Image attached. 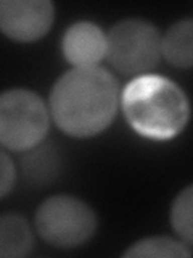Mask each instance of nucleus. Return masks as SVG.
Listing matches in <instances>:
<instances>
[{
	"label": "nucleus",
	"mask_w": 193,
	"mask_h": 258,
	"mask_svg": "<svg viewBox=\"0 0 193 258\" xmlns=\"http://www.w3.org/2000/svg\"><path fill=\"white\" fill-rule=\"evenodd\" d=\"M118 81L105 68H72L53 84L48 111L63 133L92 137L103 133L116 116Z\"/></svg>",
	"instance_id": "nucleus-1"
},
{
	"label": "nucleus",
	"mask_w": 193,
	"mask_h": 258,
	"mask_svg": "<svg viewBox=\"0 0 193 258\" xmlns=\"http://www.w3.org/2000/svg\"><path fill=\"white\" fill-rule=\"evenodd\" d=\"M121 103L134 131L153 141H169L180 134L190 116L182 87L164 76H135L124 87Z\"/></svg>",
	"instance_id": "nucleus-2"
},
{
	"label": "nucleus",
	"mask_w": 193,
	"mask_h": 258,
	"mask_svg": "<svg viewBox=\"0 0 193 258\" xmlns=\"http://www.w3.org/2000/svg\"><path fill=\"white\" fill-rule=\"evenodd\" d=\"M50 113L40 97L29 89H10L0 94V145L26 152L45 139Z\"/></svg>",
	"instance_id": "nucleus-3"
},
{
	"label": "nucleus",
	"mask_w": 193,
	"mask_h": 258,
	"mask_svg": "<svg viewBox=\"0 0 193 258\" xmlns=\"http://www.w3.org/2000/svg\"><path fill=\"white\" fill-rule=\"evenodd\" d=\"M105 58L121 75H147L161 58V36L158 28L139 18L116 23L107 34Z\"/></svg>",
	"instance_id": "nucleus-4"
},
{
	"label": "nucleus",
	"mask_w": 193,
	"mask_h": 258,
	"mask_svg": "<svg viewBox=\"0 0 193 258\" xmlns=\"http://www.w3.org/2000/svg\"><path fill=\"white\" fill-rule=\"evenodd\" d=\"M36 228L47 244L72 248L85 244L96 229V216L85 202L71 196H53L36 213Z\"/></svg>",
	"instance_id": "nucleus-5"
},
{
	"label": "nucleus",
	"mask_w": 193,
	"mask_h": 258,
	"mask_svg": "<svg viewBox=\"0 0 193 258\" xmlns=\"http://www.w3.org/2000/svg\"><path fill=\"white\" fill-rule=\"evenodd\" d=\"M55 7L47 0H0V31L16 42H34L52 28Z\"/></svg>",
	"instance_id": "nucleus-6"
},
{
	"label": "nucleus",
	"mask_w": 193,
	"mask_h": 258,
	"mask_svg": "<svg viewBox=\"0 0 193 258\" xmlns=\"http://www.w3.org/2000/svg\"><path fill=\"white\" fill-rule=\"evenodd\" d=\"M61 48L64 58L74 68H92L107 56V34L99 24L79 21L64 32Z\"/></svg>",
	"instance_id": "nucleus-7"
},
{
	"label": "nucleus",
	"mask_w": 193,
	"mask_h": 258,
	"mask_svg": "<svg viewBox=\"0 0 193 258\" xmlns=\"http://www.w3.org/2000/svg\"><path fill=\"white\" fill-rule=\"evenodd\" d=\"M161 55L177 68H191L193 63V21L185 18L174 23L161 37Z\"/></svg>",
	"instance_id": "nucleus-8"
},
{
	"label": "nucleus",
	"mask_w": 193,
	"mask_h": 258,
	"mask_svg": "<svg viewBox=\"0 0 193 258\" xmlns=\"http://www.w3.org/2000/svg\"><path fill=\"white\" fill-rule=\"evenodd\" d=\"M34 247L28 221L20 215L0 216V258L26 256Z\"/></svg>",
	"instance_id": "nucleus-9"
},
{
	"label": "nucleus",
	"mask_w": 193,
	"mask_h": 258,
	"mask_svg": "<svg viewBox=\"0 0 193 258\" xmlns=\"http://www.w3.org/2000/svg\"><path fill=\"white\" fill-rule=\"evenodd\" d=\"M23 158V173L31 182H50L60 169V153L52 147H34Z\"/></svg>",
	"instance_id": "nucleus-10"
},
{
	"label": "nucleus",
	"mask_w": 193,
	"mask_h": 258,
	"mask_svg": "<svg viewBox=\"0 0 193 258\" xmlns=\"http://www.w3.org/2000/svg\"><path fill=\"white\" fill-rule=\"evenodd\" d=\"M190 245L171 237H147L129 247L124 256H161V258H188Z\"/></svg>",
	"instance_id": "nucleus-11"
},
{
	"label": "nucleus",
	"mask_w": 193,
	"mask_h": 258,
	"mask_svg": "<svg viewBox=\"0 0 193 258\" xmlns=\"http://www.w3.org/2000/svg\"><path fill=\"white\" fill-rule=\"evenodd\" d=\"M191 202H193V189L187 185L179 196L175 197L171 207V224L177 236L187 245H191L193 232H191Z\"/></svg>",
	"instance_id": "nucleus-12"
},
{
	"label": "nucleus",
	"mask_w": 193,
	"mask_h": 258,
	"mask_svg": "<svg viewBox=\"0 0 193 258\" xmlns=\"http://www.w3.org/2000/svg\"><path fill=\"white\" fill-rule=\"evenodd\" d=\"M16 181V168L12 158L4 150H0V199L5 197L13 189Z\"/></svg>",
	"instance_id": "nucleus-13"
}]
</instances>
